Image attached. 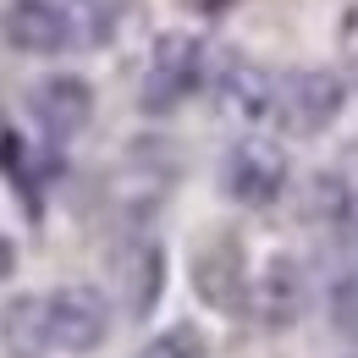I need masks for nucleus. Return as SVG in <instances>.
<instances>
[{"label":"nucleus","mask_w":358,"mask_h":358,"mask_svg":"<svg viewBox=\"0 0 358 358\" xmlns=\"http://www.w3.org/2000/svg\"><path fill=\"white\" fill-rule=\"evenodd\" d=\"M210 83V50L193 34H160L149 50L143 83H138V110L143 116H171L177 105H187L193 94Z\"/></svg>","instance_id":"nucleus-1"},{"label":"nucleus","mask_w":358,"mask_h":358,"mask_svg":"<svg viewBox=\"0 0 358 358\" xmlns=\"http://www.w3.org/2000/svg\"><path fill=\"white\" fill-rule=\"evenodd\" d=\"M348 110V78L331 66H298L287 78H275V127L287 138H320L336 127V116Z\"/></svg>","instance_id":"nucleus-2"},{"label":"nucleus","mask_w":358,"mask_h":358,"mask_svg":"<svg viewBox=\"0 0 358 358\" xmlns=\"http://www.w3.org/2000/svg\"><path fill=\"white\" fill-rule=\"evenodd\" d=\"M187 281H193V298L215 314H248V292H254V275H248V254L237 243V231H210L193 259H187Z\"/></svg>","instance_id":"nucleus-3"},{"label":"nucleus","mask_w":358,"mask_h":358,"mask_svg":"<svg viewBox=\"0 0 358 358\" xmlns=\"http://www.w3.org/2000/svg\"><path fill=\"white\" fill-rule=\"evenodd\" d=\"M292 182V166L275 138H237L221 155V193L243 210H270Z\"/></svg>","instance_id":"nucleus-4"},{"label":"nucleus","mask_w":358,"mask_h":358,"mask_svg":"<svg viewBox=\"0 0 358 358\" xmlns=\"http://www.w3.org/2000/svg\"><path fill=\"white\" fill-rule=\"evenodd\" d=\"M110 292H116V309L133 325H143L166 298V248L143 231L122 237L116 254H110Z\"/></svg>","instance_id":"nucleus-5"},{"label":"nucleus","mask_w":358,"mask_h":358,"mask_svg":"<svg viewBox=\"0 0 358 358\" xmlns=\"http://www.w3.org/2000/svg\"><path fill=\"white\" fill-rule=\"evenodd\" d=\"M50 336H55L61 353H72V358L99 353L105 336H110V303H105V292L89 287V281L55 287L50 292Z\"/></svg>","instance_id":"nucleus-6"},{"label":"nucleus","mask_w":358,"mask_h":358,"mask_svg":"<svg viewBox=\"0 0 358 358\" xmlns=\"http://www.w3.org/2000/svg\"><path fill=\"white\" fill-rule=\"evenodd\" d=\"M309 309V270L298 265L292 254H270L259 275H254V292H248V314L265 325V331H292Z\"/></svg>","instance_id":"nucleus-7"},{"label":"nucleus","mask_w":358,"mask_h":358,"mask_svg":"<svg viewBox=\"0 0 358 358\" xmlns=\"http://www.w3.org/2000/svg\"><path fill=\"white\" fill-rule=\"evenodd\" d=\"M0 34L17 55H61L78 39V17L61 0H6Z\"/></svg>","instance_id":"nucleus-8"},{"label":"nucleus","mask_w":358,"mask_h":358,"mask_svg":"<svg viewBox=\"0 0 358 358\" xmlns=\"http://www.w3.org/2000/svg\"><path fill=\"white\" fill-rule=\"evenodd\" d=\"M28 110L45 127L50 143H72L94 122V89H89V78H78V72H50V78L34 83Z\"/></svg>","instance_id":"nucleus-9"},{"label":"nucleus","mask_w":358,"mask_h":358,"mask_svg":"<svg viewBox=\"0 0 358 358\" xmlns=\"http://www.w3.org/2000/svg\"><path fill=\"white\" fill-rule=\"evenodd\" d=\"M210 94H215V105H221L226 116H237V122H265V116H275V78H270L259 61L237 55V50H226L221 61L210 66Z\"/></svg>","instance_id":"nucleus-10"},{"label":"nucleus","mask_w":358,"mask_h":358,"mask_svg":"<svg viewBox=\"0 0 358 358\" xmlns=\"http://www.w3.org/2000/svg\"><path fill=\"white\" fill-rule=\"evenodd\" d=\"M0 353L6 358H50L55 336H50V298L39 292H17L0 309Z\"/></svg>","instance_id":"nucleus-11"},{"label":"nucleus","mask_w":358,"mask_h":358,"mask_svg":"<svg viewBox=\"0 0 358 358\" xmlns=\"http://www.w3.org/2000/svg\"><path fill=\"white\" fill-rule=\"evenodd\" d=\"M353 182L342 177V171H314L303 182V199H298V215L309 226H348L353 215Z\"/></svg>","instance_id":"nucleus-12"},{"label":"nucleus","mask_w":358,"mask_h":358,"mask_svg":"<svg viewBox=\"0 0 358 358\" xmlns=\"http://www.w3.org/2000/svg\"><path fill=\"white\" fill-rule=\"evenodd\" d=\"M138 0H72V17L83 22V39L89 45H116V34L127 28Z\"/></svg>","instance_id":"nucleus-13"},{"label":"nucleus","mask_w":358,"mask_h":358,"mask_svg":"<svg viewBox=\"0 0 358 358\" xmlns=\"http://www.w3.org/2000/svg\"><path fill=\"white\" fill-rule=\"evenodd\" d=\"M133 358H210V336H204L193 320H177V325L155 331Z\"/></svg>","instance_id":"nucleus-14"},{"label":"nucleus","mask_w":358,"mask_h":358,"mask_svg":"<svg viewBox=\"0 0 358 358\" xmlns=\"http://www.w3.org/2000/svg\"><path fill=\"white\" fill-rule=\"evenodd\" d=\"M325 314H331V331L358 342V265L342 270L331 287H325Z\"/></svg>","instance_id":"nucleus-15"},{"label":"nucleus","mask_w":358,"mask_h":358,"mask_svg":"<svg viewBox=\"0 0 358 358\" xmlns=\"http://www.w3.org/2000/svg\"><path fill=\"white\" fill-rule=\"evenodd\" d=\"M11 270H17V243H11L6 231H0V287L11 281Z\"/></svg>","instance_id":"nucleus-16"},{"label":"nucleus","mask_w":358,"mask_h":358,"mask_svg":"<svg viewBox=\"0 0 358 358\" xmlns=\"http://www.w3.org/2000/svg\"><path fill=\"white\" fill-rule=\"evenodd\" d=\"M187 6H193L199 17H221V11H226V6H231V0H187Z\"/></svg>","instance_id":"nucleus-17"},{"label":"nucleus","mask_w":358,"mask_h":358,"mask_svg":"<svg viewBox=\"0 0 358 358\" xmlns=\"http://www.w3.org/2000/svg\"><path fill=\"white\" fill-rule=\"evenodd\" d=\"M348 89L358 94V55H353V61H348Z\"/></svg>","instance_id":"nucleus-18"},{"label":"nucleus","mask_w":358,"mask_h":358,"mask_svg":"<svg viewBox=\"0 0 358 358\" xmlns=\"http://www.w3.org/2000/svg\"><path fill=\"white\" fill-rule=\"evenodd\" d=\"M348 358H358V353H348Z\"/></svg>","instance_id":"nucleus-19"}]
</instances>
